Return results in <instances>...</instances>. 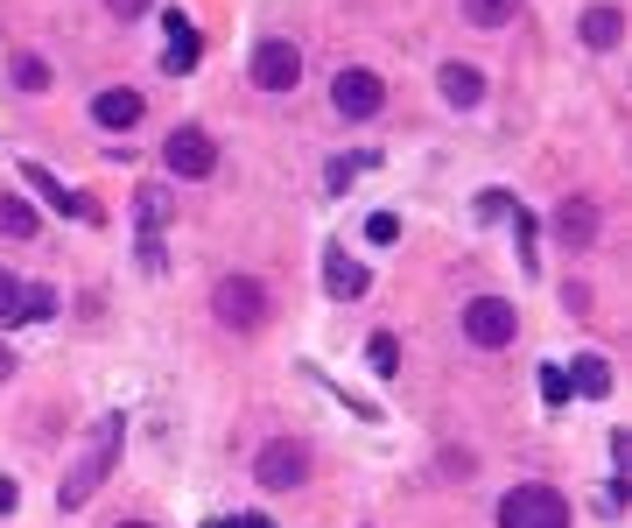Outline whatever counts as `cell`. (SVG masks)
<instances>
[{"label":"cell","mask_w":632,"mask_h":528,"mask_svg":"<svg viewBox=\"0 0 632 528\" xmlns=\"http://www.w3.org/2000/svg\"><path fill=\"white\" fill-rule=\"evenodd\" d=\"M22 289H29V282L0 275V325H22Z\"/></svg>","instance_id":"22"},{"label":"cell","mask_w":632,"mask_h":528,"mask_svg":"<svg viewBox=\"0 0 632 528\" xmlns=\"http://www.w3.org/2000/svg\"><path fill=\"white\" fill-rule=\"evenodd\" d=\"M254 85L260 92H296L302 85V50L289 43V35H267V43L254 50Z\"/></svg>","instance_id":"6"},{"label":"cell","mask_w":632,"mask_h":528,"mask_svg":"<svg viewBox=\"0 0 632 528\" xmlns=\"http://www.w3.org/2000/svg\"><path fill=\"white\" fill-rule=\"evenodd\" d=\"M500 528H569V500L555 494V486L527 479L500 500Z\"/></svg>","instance_id":"2"},{"label":"cell","mask_w":632,"mask_h":528,"mask_svg":"<svg viewBox=\"0 0 632 528\" xmlns=\"http://www.w3.org/2000/svg\"><path fill=\"white\" fill-rule=\"evenodd\" d=\"M0 233H14V240H35V204H22L14 191H0Z\"/></svg>","instance_id":"18"},{"label":"cell","mask_w":632,"mask_h":528,"mask_svg":"<svg viewBox=\"0 0 632 528\" xmlns=\"http://www.w3.org/2000/svg\"><path fill=\"white\" fill-rule=\"evenodd\" d=\"M233 528H275V521H267V515H239Z\"/></svg>","instance_id":"29"},{"label":"cell","mask_w":632,"mask_h":528,"mask_svg":"<svg viewBox=\"0 0 632 528\" xmlns=\"http://www.w3.org/2000/svg\"><path fill=\"white\" fill-rule=\"evenodd\" d=\"M204 528H233V521H204Z\"/></svg>","instance_id":"31"},{"label":"cell","mask_w":632,"mask_h":528,"mask_svg":"<svg viewBox=\"0 0 632 528\" xmlns=\"http://www.w3.org/2000/svg\"><path fill=\"white\" fill-rule=\"evenodd\" d=\"M513 331H521V317H513L506 296H478V304H464V338L471 346L500 352V346H513Z\"/></svg>","instance_id":"4"},{"label":"cell","mask_w":632,"mask_h":528,"mask_svg":"<svg viewBox=\"0 0 632 528\" xmlns=\"http://www.w3.org/2000/svg\"><path fill=\"white\" fill-rule=\"evenodd\" d=\"M366 360H373L379 381H387V373H400V338H394V331H373V338H366Z\"/></svg>","instance_id":"19"},{"label":"cell","mask_w":632,"mask_h":528,"mask_svg":"<svg viewBox=\"0 0 632 528\" xmlns=\"http://www.w3.org/2000/svg\"><path fill=\"white\" fill-rule=\"evenodd\" d=\"M358 169H366V156H331V169H323V177H331V191H344Z\"/></svg>","instance_id":"24"},{"label":"cell","mask_w":632,"mask_h":528,"mask_svg":"<svg viewBox=\"0 0 632 528\" xmlns=\"http://www.w3.org/2000/svg\"><path fill=\"white\" fill-rule=\"evenodd\" d=\"M619 35H625V14L619 8H590L583 14V43L590 50H619Z\"/></svg>","instance_id":"16"},{"label":"cell","mask_w":632,"mask_h":528,"mask_svg":"<svg viewBox=\"0 0 632 528\" xmlns=\"http://www.w3.org/2000/svg\"><path fill=\"white\" fill-rule=\"evenodd\" d=\"M8 373H14V352H8V346H0V381H8Z\"/></svg>","instance_id":"30"},{"label":"cell","mask_w":632,"mask_h":528,"mask_svg":"<svg viewBox=\"0 0 632 528\" xmlns=\"http://www.w3.org/2000/svg\"><path fill=\"white\" fill-rule=\"evenodd\" d=\"M436 92H443L450 106H478V99H485V71H478V64H443Z\"/></svg>","instance_id":"13"},{"label":"cell","mask_w":632,"mask_h":528,"mask_svg":"<svg viewBox=\"0 0 632 528\" xmlns=\"http://www.w3.org/2000/svg\"><path fill=\"white\" fill-rule=\"evenodd\" d=\"M14 507H22V486H14V479H0V515H14Z\"/></svg>","instance_id":"28"},{"label":"cell","mask_w":632,"mask_h":528,"mask_svg":"<svg viewBox=\"0 0 632 528\" xmlns=\"http://www.w3.org/2000/svg\"><path fill=\"white\" fill-rule=\"evenodd\" d=\"M542 402H548V409L569 402V373H563V367H542Z\"/></svg>","instance_id":"23"},{"label":"cell","mask_w":632,"mask_h":528,"mask_svg":"<svg viewBox=\"0 0 632 528\" xmlns=\"http://www.w3.org/2000/svg\"><path fill=\"white\" fill-rule=\"evenodd\" d=\"M197 56H204L197 29H190L183 14H169V50H162V64H169V71H190V64H197Z\"/></svg>","instance_id":"14"},{"label":"cell","mask_w":632,"mask_h":528,"mask_svg":"<svg viewBox=\"0 0 632 528\" xmlns=\"http://www.w3.org/2000/svg\"><path fill=\"white\" fill-rule=\"evenodd\" d=\"M211 310H218L225 331H260L275 304H267V282H254V275H225L218 296H211Z\"/></svg>","instance_id":"3"},{"label":"cell","mask_w":632,"mask_h":528,"mask_svg":"<svg viewBox=\"0 0 632 528\" xmlns=\"http://www.w3.org/2000/svg\"><path fill=\"white\" fill-rule=\"evenodd\" d=\"M569 388L590 394V402H598V394H611V360H604V352H577V373H569Z\"/></svg>","instance_id":"15"},{"label":"cell","mask_w":632,"mask_h":528,"mask_svg":"<svg viewBox=\"0 0 632 528\" xmlns=\"http://www.w3.org/2000/svg\"><path fill=\"white\" fill-rule=\"evenodd\" d=\"M22 177L35 183V191H43V204H50V212H71V219L99 225V204H92V198H78V191H64V177H50L43 162H22Z\"/></svg>","instance_id":"9"},{"label":"cell","mask_w":632,"mask_h":528,"mask_svg":"<svg viewBox=\"0 0 632 528\" xmlns=\"http://www.w3.org/2000/svg\"><path fill=\"white\" fill-rule=\"evenodd\" d=\"M106 8H113V22H141V14L156 8V0H106Z\"/></svg>","instance_id":"26"},{"label":"cell","mask_w":632,"mask_h":528,"mask_svg":"<svg viewBox=\"0 0 632 528\" xmlns=\"http://www.w3.org/2000/svg\"><path fill=\"white\" fill-rule=\"evenodd\" d=\"M366 240H379V247L400 240V219H394V212H373V219H366Z\"/></svg>","instance_id":"25"},{"label":"cell","mask_w":632,"mask_h":528,"mask_svg":"<svg viewBox=\"0 0 632 528\" xmlns=\"http://www.w3.org/2000/svg\"><path fill=\"white\" fill-rule=\"evenodd\" d=\"M162 162H169V177H211V169H218V141H211L204 127H176V135L162 141Z\"/></svg>","instance_id":"8"},{"label":"cell","mask_w":632,"mask_h":528,"mask_svg":"<svg viewBox=\"0 0 632 528\" xmlns=\"http://www.w3.org/2000/svg\"><path fill=\"white\" fill-rule=\"evenodd\" d=\"M323 289H331L338 304H352V296H366V268H358L344 247H331V254H323Z\"/></svg>","instance_id":"12"},{"label":"cell","mask_w":632,"mask_h":528,"mask_svg":"<svg viewBox=\"0 0 632 528\" xmlns=\"http://www.w3.org/2000/svg\"><path fill=\"white\" fill-rule=\"evenodd\" d=\"M120 528H148V521H120Z\"/></svg>","instance_id":"32"},{"label":"cell","mask_w":632,"mask_h":528,"mask_svg":"<svg viewBox=\"0 0 632 528\" xmlns=\"http://www.w3.org/2000/svg\"><path fill=\"white\" fill-rule=\"evenodd\" d=\"M555 240H563V247H590V240H598V204L569 198L563 212H555Z\"/></svg>","instance_id":"11"},{"label":"cell","mask_w":632,"mask_h":528,"mask_svg":"<svg viewBox=\"0 0 632 528\" xmlns=\"http://www.w3.org/2000/svg\"><path fill=\"white\" fill-rule=\"evenodd\" d=\"M521 14V0H464V22L471 29H506Z\"/></svg>","instance_id":"17"},{"label":"cell","mask_w":632,"mask_h":528,"mask_svg":"<svg viewBox=\"0 0 632 528\" xmlns=\"http://www.w3.org/2000/svg\"><path fill=\"white\" fill-rule=\"evenodd\" d=\"M92 120H99L106 135H127V127L141 120V92H127V85H113V92H99V99H92Z\"/></svg>","instance_id":"10"},{"label":"cell","mask_w":632,"mask_h":528,"mask_svg":"<svg viewBox=\"0 0 632 528\" xmlns=\"http://www.w3.org/2000/svg\"><path fill=\"white\" fill-rule=\"evenodd\" d=\"M254 479L267 486V494H289V486H302V479H310V444H296V437H275V444L260 451Z\"/></svg>","instance_id":"5"},{"label":"cell","mask_w":632,"mask_h":528,"mask_svg":"<svg viewBox=\"0 0 632 528\" xmlns=\"http://www.w3.org/2000/svg\"><path fill=\"white\" fill-rule=\"evenodd\" d=\"M14 85H22V92H50V64H43V56H14Z\"/></svg>","instance_id":"20"},{"label":"cell","mask_w":632,"mask_h":528,"mask_svg":"<svg viewBox=\"0 0 632 528\" xmlns=\"http://www.w3.org/2000/svg\"><path fill=\"white\" fill-rule=\"evenodd\" d=\"M113 458H120V416H106L99 430H92L85 458L71 465V479H64V486H56V507H85V500H92V494H99V486H106Z\"/></svg>","instance_id":"1"},{"label":"cell","mask_w":632,"mask_h":528,"mask_svg":"<svg viewBox=\"0 0 632 528\" xmlns=\"http://www.w3.org/2000/svg\"><path fill=\"white\" fill-rule=\"evenodd\" d=\"M162 212H169V198H162V191H148V198H141V225H148V233L162 225Z\"/></svg>","instance_id":"27"},{"label":"cell","mask_w":632,"mask_h":528,"mask_svg":"<svg viewBox=\"0 0 632 528\" xmlns=\"http://www.w3.org/2000/svg\"><path fill=\"white\" fill-rule=\"evenodd\" d=\"M331 106L344 113V120H373V113L387 106V78H379V71H338Z\"/></svg>","instance_id":"7"},{"label":"cell","mask_w":632,"mask_h":528,"mask_svg":"<svg viewBox=\"0 0 632 528\" xmlns=\"http://www.w3.org/2000/svg\"><path fill=\"white\" fill-rule=\"evenodd\" d=\"M56 317V289H22V325H43Z\"/></svg>","instance_id":"21"}]
</instances>
